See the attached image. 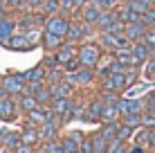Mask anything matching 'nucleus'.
Segmentation results:
<instances>
[{
    "label": "nucleus",
    "instance_id": "obj_54",
    "mask_svg": "<svg viewBox=\"0 0 155 153\" xmlns=\"http://www.w3.org/2000/svg\"><path fill=\"white\" fill-rule=\"evenodd\" d=\"M2 97H7V90H5V88H2V83H0V99H2Z\"/></svg>",
    "mask_w": 155,
    "mask_h": 153
},
{
    "label": "nucleus",
    "instance_id": "obj_46",
    "mask_svg": "<svg viewBox=\"0 0 155 153\" xmlns=\"http://www.w3.org/2000/svg\"><path fill=\"white\" fill-rule=\"evenodd\" d=\"M81 153H94V146H92V140L90 138H85L83 142H81V149H79Z\"/></svg>",
    "mask_w": 155,
    "mask_h": 153
},
{
    "label": "nucleus",
    "instance_id": "obj_59",
    "mask_svg": "<svg viewBox=\"0 0 155 153\" xmlns=\"http://www.w3.org/2000/svg\"><path fill=\"white\" fill-rule=\"evenodd\" d=\"M153 153H155V149H153Z\"/></svg>",
    "mask_w": 155,
    "mask_h": 153
},
{
    "label": "nucleus",
    "instance_id": "obj_49",
    "mask_svg": "<svg viewBox=\"0 0 155 153\" xmlns=\"http://www.w3.org/2000/svg\"><path fill=\"white\" fill-rule=\"evenodd\" d=\"M70 138H72L74 142H79V144H81V142L85 140V138H83V135H81V131H72V133H70Z\"/></svg>",
    "mask_w": 155,
    "mask_h": 153
},
{
    "label": "nucleus",
    "instance_id": "obj_16",
    "mask_svg": "<svg viewBox=\"0 0 155 153\" xmlns=\"http://www.w3.org/2000/svg\"><path fill=\"white\" fill-rule=\"evenodd\" d=\"M38 106H41V104H38V99H36L34 95H27V92H23V95H20V97H18V108L23 110L25 115H27L29 110L38 108Z\"/></svg>",
    "mask_w": 155,
    "mask_h": 153
},
{
    "label": "nucleus",
    "instance_id": "obj_56",
    "mask_svg": "<svg viewBox=\"0 0 155 153\" xmlns=\"http://www.w3.org/2000/svg\"><path fill=\"white\" fill-rule=\"evenodd\" d=\"M0 153H14L12 149H7V146H2V151H0Z\"/></svg>",
    "mask_w": 155,
    "mask_h": 153
},
{
    "label": "nucleus",
    "instance_id": "obj_10",
    "mask_svg": "<svg viewBox=\"0 0 155 153\" xmlns=\"http://www.w3.org/2000/svg\"><path fill=\"white\" fill-rule=\"evenodd\" d=\"M101 113H104V99H94V101L88 104V108H85V122H101Z\"/></svg>",
    "mask_w": 155,
    "mask_h": 153
},
{
    "label": "nucleus",
    "instance_id": "obj_8",
    "mask_svg": "<svg viewBox=\"0 0 155 153\" xmlns=\"http://www.w3.org/2000/svg\"><path fill=\"white\" fill-rule=\"evenodd\" d=\"M47 122V106H38L34 110H29L27 113V119H25V126H43Z\"/></svg>",
    "mask_w": 155,
    "mask_h": 153
},
{
    "label": "nucleus",
    "instance_id": "obj_11",
    "mask_svg": "<svg viewBox=\"0 0 155 153\" xmlns=\"http://www.w3.org/2000/svg\"><path fill=\"white\" fill-rule=\"evenodd\" d=\"M77 50L79 47L74 45V43H68V45H61L58 50L54 52V56H56V61H58V65H65L70 59H74L77 56Z\"/></svg>",
    "mask_w": 155,
    "mask_h": 153
},
{
    "label": "nucleus",
    "instance_id": "obj_20",
    "mask_svg": "<svg viewBox=\"0 0 155 153\" xmlns=\"http://www.w3.org/2000/svg\"><path fill=\"white\" fill-rule=\"evenodd\" d=\"M50 88H52L54 99H68V97H72V86H70V83H65V81H58V83H54V86H50Z\"/></svg>",
    "mask_w": 155,
    "mask_h": 153
},
{
    "label": "nucleus",
    "instance_id": "obj_25",
    "mask_svg": "<svg viewBox=\"0 0 155 153\" xmlns=\"http://www.w3.org/2000/svg\"><path fill=\"white\" fill-rule=\"evenodd\" d=\"M117 131H119V122H106L104 128L99 131V135H101L106 142H110V140L117 138Z\"/></svg>",
    "mask_w": 155,
    "mask_h": 153
},
{
    "label": "nucleus",
    "instance_id": "obj_58",
    "mask_svg": "<svg viewBox=\"0 0 155 153\" xmlns=\"http://www.w3.org/2000/svg\"><path fill=\"white\" fill-rule=\"evenodd\" d=\"M74 153H81V151H74Z\"/></svg>",
    "mask_w": 155,
    "mask_h": 153
},
{
    "label": "nucleus",
    "instance_id": "obj_29",
    "mask_svg": "<svg viewBox=\"0 0 155 153\" xmlns=\"http://www.w3.org/2000/svg\"><path fill=\"white\" fill-rule=\"evenodd\" d=\"M70 99L72 97H68V99H54V101H52V110H56L58 115H65L68 113V108H70Z\"/></svg>",
    "mask_w": 155,
    "mask_h": 153
},
{
    "label": "nucleus",
    "instance_id": "obj_36",
    "mask_svg": "<svg viewBox=\"0 0 155 153\" xmlns=\"http://www.w3.org/2000/svg\"><path fill=\"white\" fill-rule=\"evenodd\" d=\"M117 138H119L121 142L130 140V138H133V128H130V126H126V124H119V131H117Z\"/></svg>",
    "mask_w": 155,
    "mask_h": 153
},
{
    "label": "nucleus",
    "instance_id": "obj_26",
    "mask_svg": "<svg viewBox=\"0 0 155 153\" xmlns=\"http://www.w3.org/2000/svg\"><path fill=\"white\" fill-rule=\"evenodd\" d=\"M36 99H38L41 106H52V101H54V95H52V88L50 86H43L38 92L34 95Z\"/></svg>",
    "mask_w": 155,
    "mask_h": 153
},
{
    "label": "nucleus",
    "instance_id": "obj_13",
    "mask_svg": "<svg viewBox=\"0 0 155 153\" xmlns=\"http://www.w3.org/2000/svg\"><path fill=\"white\" fill-rule=\"evenodd\" d=\"M117 18H119L117 9H106V12L99 14V18H97V23H94V25H97L101 32H106V29H110V25H113Z\"/></svg>",
    "mask_w": 155,
    "mask_h": 153
},
{
    "label": "nucleus",
    "instance_id": "obj_38",
    "mask_svg": "<svg viewBox=\"0 0 155 153\" xmlns=\"http://www.w3.org/2000/svg\"><path fill=\"white\" fill-rule=\"evenodd\" d=\"M101 99H104V104H117V101H119V97H117V90H104Z\"/></svg>",
    "mask_w": 155,
    "mask_h": 153
},
{
    "label": "nucleus",
    "instance_id": "obj_12",
    "mask_svg": "<svg viewBox=\"0 0 155 153\" xmlns=\"http://www.w3.org/2000/svg\"><path fill=\"white\" fill-rule=\"evenodd\" d=\"M5 43H7V47H12V50H31V47H34V43H31L25 34H18V36L12 34Z\"/></svg>",
    "mask_w": 155,
    "mask_h": 153
},
{
    "label": "nucleus",
    "instance_id": "obj_39",
    "mask_svg": "<svg viewBox=\"0 0 155 153\" xmlns=\"http://www.w3.org/2000/svg\"><path fill=\"white\" fill-rule=\"evenodd\" d=\"M41 65L45 68V70H50V68H56V65H58V61H56L54 52H50V54H47L45 59H43V63H41Z\"/></svg>",
    "mask_w": 155,
    "mask_h": 153
},
{
    "label": "nucleus",
    "instance_id": "obj_22",
    "mask_svg": "<svg viewBox=\"0 0 155 153\" xmlns=\"http://www.w3.org/2000/svg\"><path fill=\"white\" fill-rule=\"evenodd\" d=\"M99 14H101V9H97L94 5H85V7H81V18L85 20V23H90V25H94L97 23V18H99Z\"/></svg>",
    "mask_w": 155,
    "mask_h": 153
},
{
    "label": "nucleus",
    "instance_id": "obj_57",
    "mask_svg": "<svg viewBox=\"0 0 155 153\" xmlns=\"http://www.w3.org/2000/svg\"><path fill=\"white\" fill-rule=\"evenodd\" d=\"M126 2H133V0H126Z\"/></svg>",
    "mask_w": 155,
    "mask_h": 153
},
{
    "label": "nucleus",
    "instance_id": "obj_23",
    "mask_svg": "<svg viewBox=\"0 0 155 153\" xmlns=\"http://www.w3.org/2000/svg\"><path fill=\"white\" fill-rule=\"evenodd\" d=\"M56 131H58V126H56V124H52V122H45L43 126H38L41 142H50V140H54V138H56Z\"/></svg>",
    "mask_w": 155,
    "mask_h": 153
},
{
    "label": "nucleus",
    "instance_id": "obj_5",
    "mask_svg": "<svg viewBox=\"0 0 155 153\" xmlns=\"http://www.w3.org/2000/svg\"><path fill=\"white\" fill-rule=\"evenodd\" d=\"M2 88L7 90L9 97H20L23 95V88H25V81L20 79L18 75H9V77H2Z\"/></svg>",
    "mask_w": 155,
    "mask_h": 153
},
{
    "label": "nucleus",
    "instance_id": "obj_14",
    "mask_svg": "<svg viewBox=\"0 0 155 153\" xmlns=\"http://www.w3.org/2000/svg\"><path fill=\"white\" fill-rule=\"evenodd\" d=\"M20 142H23V140H20V133H12V131H7V128L0 131V144H2V146H7V149L14 151Z\"/></svg>",
    "mask_w": 155,
    "mask_h": 153
},
{
    "label": "nucleus",
    "instance_id": "obj_48",
    "mask_svg": "<svg viewBox=\"0 0 155 153\" xmlns=\"http://www.w3.org/2000/svg\"><path fill=\"white\" fill-rule=\"evenodd\" d=\"M148 149H155V126L148 128Z\"/></svg>",
    "mask_w": 155,
    "mask_h": 153
},
{
    "label": "nucleus",
    "instance_id": "obj_55",
    "mask_svg": "<svg viewBox=\"0 0 155 153\" xmlns=\"http://www.w3.org/2000/svg\"><path fill=\"white\" fill-rule=\"evenodd\" d=\"M144 2H146L148 7H155V0H144Z\"/></svg>",
    "mask_w": 155,
    "mask_h": 153
},
{
    "label": "nucleus",
    "instance_id": "obj_19",
    "mask_svg": "<svg viewBox=\"0 0 155 153\" xmlns=\"http://www.w3.org/2000/svg\"><path fill=\"white\" fill-rule=\"evenodd\" d=\"M38 12L45 16V18H47V16H56V14H61V0H43Z\"/></svg>",
    "mask_w": 155,
    "mask_h": 153
},
{
    "label": "nucleus",
    "instance_id": "obj_1",
    "mask_svg": "<svg viewBox=\"0 0 155 153\" xmlns=\"http://www.w3.org/2000/svg\"><path fill=\"white\" fill-rule=\"evenodd\" d=\"M77 59L83 68H97V63L101 61V52L97 45H81L77 50Z\"/></svg>",
    "mask_w": 155,
    "mask_h": 153
},
{
    "label": "nucleus",
    "instance_id": "obj_53",
    "mask_svg": "<svg viewBox=\"0 0 155 153\" xmlns=\"http://www.w3.org/2000/svg\"><path fill=\"white\" fill-rule=\"evenodd\" d=\"M0 18H7V9H5L2 5H0Z\"/></svg>",
    "mask_w": 155,
    "mask_h": 153
},
{
    "label": "nucleus",
    "instance_id": "obj_47",
    "mask_svg": "<svg viewBox=\"0 0 155 153\" xmlns=\"http://www.w3.org/2000/svg\"><path fill=\"white\" fill-rule=\"evenodd\" d=\"M144 104H146V110H155V92L148 95V97L144 99Z\"/></svg>",
    "mask_w": 155,
    "mask_h": 153
},
{
    "label": "nucleus",
    "instance_id": "obj_9",
    "mask_svg": "<svg viewBox=\"0 0 155 153\" xmlns=\"http://www.w3.org/2000/svg\"><path fill=\"white\" fill-rule=\"evenodd\" d=\"M146 32H148V25H144V23H128L124 34L128 36V41H130V43H137V41L144 38V34H146Z\"/></svg>",
    "mask_w": 155,
    "mask_h": 153
},
{
    "label": "nucleus",
    "instance_id": "obj_18",
    "mask_svg": "<svg viewBox=\"0 0 155 153\" xmlns=\"http://www.w3.org/2000/svg\"><path fill=\"white\" fill-rule=\"evenodd\" d=\"M121 113L117 108V104H104V113H101V122H119Z\"/></svg>",
    "mask_w": 155,
    "mask_h": 153
},
{
    "label": "nucleus",
    "instance_id": "obj_52",
    "mask_svg": "<svg viewBox=\"0 0 155 153\" xmlns=\"http://www.w3.org/2000/svg\"><path fill=\"white\" fill-rule=\"evenodd\" d=\"M85 5H88V0H74V7H77V9L85 7Z\"/></svg>",
    "mask_w": 155,
    "mask_h": 153
},
{
    "label": "nucleus",
    "instance_id": "obj_4",
    "mask_svg": "<svg viewBox=\"0 0 155 153\" xmlns=\"http://www.w3.org/2000/svg\"><path fill=\"white\" fill-rule=\"evenodd\" d=\"M68 27H70V20H68L65 16H61V14L47 16V18H45V29L47 32H54V34L65 36L68 34Z\"/></svg>",
    "mask_w": 155,
    "mask_h": 153
},
{
    "label": "nucleus",
    "instance_id": "obj_7",
    "mask_svg": "<svg viewBox=\"0 0 155 153\" xmlns=\"http://www.w3.org/2000/svg\"><path fill=\"white\" fill-rule=\"evenodd\" d=\"M63 38H65V36L45 29V32H43V36H41V43H43V47H45L47 52H56L61 45H65V43H63Z\"/></svg>",
    "mask_w": 155,
    "mask_h": 153
},
{
    "label": "nucleus",
    "instance_id": "obj_51",
    "mask_svg": "<svg viewBox=\"0 0 155 153\" xmlns=\"http://www.w3.org/2000/svg\"><path fill=\"white\" fill-rule=\"evenodd\" d=\"M128 153H146V146H140V144H135L133 149H128Z\"/></svg>",
    "mask_w": 155,
    "mask_h": 153
},
{
    "label": "nucleus",
    "instance_id": "obj_44",
    "mask_svg": "<svg viewBox=\"0 0 155 153\" xmlns=\"http://www.w3.org/2000/svg\"><path fill=\"white\" fill-rule=\"evenodd\" d=\"M101 90H117L115 81H113V77H110V75H106V79L101 81Z\"/></svg>",
    "mask_w": 155,
    "mask_h": 153
},
{
    "label": "nucleus",
    "instance_id": "obj_2",
    "mask_svg": "<svg viewBox=\"0 0 155 153\" xmlns=\"http://www.w3.org/2000/svg\"><path fill=\"white\" fill-rule=\"evenodd\" d=\"M99 43L106 47L108 52H115V50H119V47H128V36L126 34H113V32H101V36H99Z\"/></svg>",
    "mask_w": 155,
    "mask_h": 153
},
{
    "label": "nucleus",
    "instance_id": "obj_3",
    "mask_svg": "<svg viewBox=\"0 0 155 153\" xmlns=\"http://www.w3.org/2000/svg\"><path fill=\"white\" fill-rule=\"evenodd\" d=\"M117 108H119L121 117L124 115H142L144 110H146V104L142 101V99H133V97H124L117 101Z\"/></svg>",
    "mask_w": 155,
    "mask_h": 153
},
{
    "label": "nucleus",
    "instance_id": "obj_35",
    "mask_svg": "<svg viewBox=\"0 0 155 153\" xmlns=\"http://www.w3.org/2000/svg\"><path fill=\"white\" fill-rule=\"evenodd\" d=\"M43 86H45L43 81H27V83H25V88H23V92H27V95H36Z\"/></svg>",
    "mask_w": 155,
    "mask_h": 153
},
{
    "label": "nucleus",
    "instance_id": "obj_32",
    "mask_svg": "<svg viewBox=\"0 0 155 153\" xmlns=\"http://www.w3.org/2000/svg\"><path fill=\"white\" fill-rule=\"evenodd\" d=\"M142 126L144 128H153L155 126V110H144L142 113Z\"/></svg>",
    "mask_w": 155,
    "mask_h": 153
},
{
    "label": "nucleus",
    "instance_id": "obj_37",
    "mask_svg": "<svg viewBox=\"0 0 155 153\" xmlns=\"http://www.w3.org/2000/svg\"><path fill=\"white\" fill-rule=\"evenodd\" d=\"M74 12H77L74 0H61V16H65V18H68V14H74Z\"/></svg>",
    "mask_w": 155,
    "mask_h": 153
},
{
    "label": "nucleus",
    "instance_id": "obj_28",
    "mask_svg": "<svg viewBox=\"0 0 155 153\" xmlns=\"http://www.w3.org/2000/svg\"><path fill=\"white\" fill-rule=\"evenodd\" d=\"M63 72L58 70V65L56 68H50L47 70V75H45V81H47V86H54V83H58V81H63Z\"/></svg>",
    "mask_w": 155,
    "mask_h": 153
},
{
    "label": "nucleus",
    "instance_id": "obj_43",
    "mask_svg": "<svg viewBox=\"0 0 155 153\" xmlns=\"http://www.w3.org/2000/svg\"><path fill=\"white\" fill-rule=\"evenodd\" d=\"M23 5H25V0H7V12H23Z\"/></svg>",
    "mask_w": 155,
    "mask_h": 153
},
{
    "label": "nucleus",
    "instance_id": "obj_21",
    "mask_svg": "<svg viewBox=\"0 0 155 153\" xmlns=\"http://www.w3.org/2000/svg\"><path fill=\"white\" fill-rule=\"evenodd\" d=\"M20 140L25 142V144H38L41 142V133H38V128L36 126H25V131L20 133Z\"/></svg>",
    "mask_w": 155,
    "mask_h": 153
},
{
    "label": "nucleus",
    "instance_id": "obj_41",
    "mask_svg": "<svg viewBox=\"0 0 155 153\" xmlns=\"http://www.w3.org/2000/svg\"><path fill=\"white\" fill-rule=\"evenodd\" d=\"M142 23H144V25H148V27H151V25L155 23V7H151L148 12H144V14H142Z\"/></svg>",
    "mask_w": 155,
    "mask_h": 153
},
{
    "label": "nucleus",
    "instance_id": "obj_45",
    "mask_svg": "<svg viewBox=\"0 0 155 153\" xmlns=\"http://www.w3.org/2000/svg\"><path fill=\"white\" fill-rule=\"evenodd\" d=\"M88 2H90V5H94V7L101 9V12H106V9H113L108 0H88Z\"/></svg>",
    "mask_w": 155,
    "mask_h": 153
},
{
    "label": "nucleus",
    "instance_id": "obj_33",
    "mask_svg": "<svg viewBox=\"0 0 155 153\" xmlns=\"http://www.w3.org/2000/svg\"><path fill=\"white\" fill-rule=\"evenodd\" d=\"M135 144H140V146H148V128L140 126V131L135 133Z\"/></svg>",
    "mask_w": 155,
    "mask_h": 153
},
{
    "label": "nucleus",
    "instance_id": "obj_27",
    "mask_svg": "<svg viewBox=\"0 0 155 153\" xmlns=\"http://www.w3.org/2000/svg\"><path fill=\"white\" fill-rule=\"evenodd\" d=\"M130 50H133V54H135L142 63H144V61H148V56H151V54H148V45L144 43V41H137V43L133 45Z\"/></svg>",
    "mask_w": 155,
    "mask_h": 153
},
{
    "label": "nucleus",
    "instance_id": "obj_40",
    "mask_svg": "<svg viewBox=\"0 0 155 153\" xmlns=\"http://www.w3.org/2000/svg\"><path fill=\"white\" fill-rule=\"evenodd\" d=\"M41 2H43V0H25L23 12H38V9H41Z\"/></svg>",
    "mask_w": 155,
    "mask_h": 153
},
{
    "label": "nucleus",
    "instance_id": "obj_17",
    "mask_svg": "<svg viewBox=\"0 0 155 153\" xmlns=\"http://www.w3.org/2000/svg\"><path fill=\"white\" fill-rule=\"evenodd\" d=\"M117 14H119V18L124 20L126 25H128V23H142V14H137V12H135V9H133L128 2H126V5H124V7H121Z\"/></svg>",
    "mask_w": 155,
    "mask_h": 153
},
{
    "label": "nucleus",
    "instance_id": "obj_60",
    "mask_svg": "<svg viewBox=\"0 0 155 153\" xmlns=\"http://www.w3.org/2000/svg\"><path fill=\"white\" fill-rule=\"evenodd\" d=\"M0 146H2V144H0Z\"/></svg>",
    "mask_w": 155,
    "mask_h": 153
},
{
    "label": "nucleus",
    "instance_id": "obj_31",
    "mask_svg": "<svg viewBox=\"0 0 155 153\" xmlns=\"http://www.w3.org/2000/svg\"><path fill=\"white\" fill-rule=\"evenodd\" d=\"M121 124L130 126V128H140L142 126V115H124V117H121Z\"/></svg>",
    "mask_w": 155,
    "mask_h": 153
},
{
    "label": "nucleus",
    "instance_id": "obj_42",
    "mask_svg": "<svg viewBox=\"0 0 155 153\" xmlns=\"http://www.w3.org/2000/svg\"><path fill=\"white\" fill-rule=\"evenodd\" d=\"M14 153H36V146H34V144H25V142H20V144L14 149Z\"/></svg>",
    "mask_w": 155,
    "mask_h": 153
},
{
    "label": "nucleus",
    "instance_id": "obj_34",
    "mask_svg": "<svg viewBox=\"0 0 155 153\" xmlns=\"http://www.w3.org/2000/svg\"><path fill=\"white\" fill-rule=\"evenodd\" d=\"M61 144H63V151H65V153H74V151H79V149H81V144H79V142H74L72 138L61 140Z\"/></svg>",
    "mask_w": 155,
    "mask_h": 153
},
{
    "label": "nucleus",
    "instance_id": "obj_6",
    "mask_svg": "<svg viewBox=\"0 0 155 153\" xmlns=\"http://www.w3.org/2000/svg\"><path fill=\"white\" fill-rule=\"evenodd\" d=\"M16 113H18V104H16L9 95L0 99V119H5V122L16 119Z\"/></svg>",
    "mask_w": 155,
    "mask_h": 153
},
{
    "label": "nucleus",
    "instance_id": "obj_50",
    "mask_svg": "<svg viewBox=\"0 0 155 153\" xmlns=\"http://www.w3.org/2000/svg\"><path fill=\"white\" fill-rule=\"evenodd\" d=\"M110 153H128V146H126V142H121L119 146H115V149L110 151Z\"/></svg>",
    "mask_w": 155,
    "mask_h": 153
},
{
    "label": "nucleus",
    "instance_id": "obj_15",
    "mask_svg": "<svg viewBox=\"0 0 155 153\" xmlns=\"http://www.w3.org/2000/svg\"><path fill=\"white\" fill-rule=\"evenodd\" d=\"M85 38V34H83V27H81V23H70V27H68V34H65V41L68 43H81V41Z\"/></svg>",
    "mask_w": 155,
    "mask_h": 153
},
{
    "label": "nucleus",
    "instance_id": "obj_30",
    "mask_svg": "<svg viewBox=\"0 0 155 153\" xmlns=\"http://www.w3.org/2000/svg\"><path fill=\"white\" fill-rule=\"evenodd\" d=\"M92 146H94V153H108V142H106L101 135L97 133V135H92Z\"/></svg>",
    "mask_w": 155,
    "mask_h": 153
},
{
    "label": "nucleus",
    "instance_id": "obj_24",
    "mask_svg": "<svg viewBox=\"0 0 155 153\" xmlns=\"http://www.w3.org/2000/svg\"><path fill=\"white\" fill-rule=\"evenodd\" d=\"M14 29H16V23L12 18H0V43H5L14 34Z\"/></svg>",
    "mask_w": 155,
    "mask_h": 153
}]
</instances>
